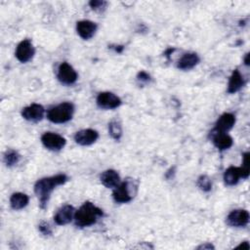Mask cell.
Wrapping results in <instances>:
<instances>
[{
	"label": "cell",
	"mask_w": 250,
	"mask_h": 250,
	"mask_svg": "<svg viewBox=\"0 0 250 250\" xmlns=\"http://www.w3.org/2000/svg\"><path fill=\"white\" fill-rule=\"evenodd\" d=\"M65 174H57L51 177H45L38 180L34 185V192L38 197L39 206L41 209H45L50 199L52 191L61 185H63L67 181Z\"/></svg>",
	"instance_id": "obj_1"
},
{
	"label": "cell",
	"mask_w": 250,
	"mask_h": 250,
	"mask_svg": "<svg viewBox=\"0 0 250 250\" xmlns=\"http://www.w3.org/2000/svg\"><path fill=\"white\" fill-rule=\"evenodd\" d=\"M104 212L101 208L96 206L90 201L84 202L74 214L75 225L79 228L90 227L97 223V221L102 218Z\"/></svg>",
	"instance_id": "obj_2"
},
{
	"label": "cell",
	"mask_w": 250,
	"mask_h": 250,
	"mask_svg": "<svg viewBox=\"0 0 250 250\" xmlns=\"http://www.w3.org/2000/svg\"><path fill=\"white\" fill-rule=\"evenodd\" d=\"M137 191L138 183L133 179H127L114 188L112 196L117 203H128L134 198Z\"/></svg>",
	"instance_id": "obj_3"
},
{
	"label": "cell",
	"mask_w": 250,
	"mask_h": 250,
	"mask_svg": "<svg viewBox=\"0 0 250 250\" xmlns=\"http://www.w3.org/2000/svg\"><path fill=\"white\" fill-rule=\"evenodd\" d=\"M74 113V105L69 102L62 103L56 106L51 107L47 112V118L57 124L65 123L69 121Z\"/></svg>",
	"instance_id": "obj_4"
},
{
	"label": "cell",
	"mask_w": 250,
	"mask_h": 250,
	"mask_svg": "<svg viewBox=\"0 0 250 250\" xmlns=\"http://www.w3.org/2000/svg\"><path fill=\"white\" fill-rule=\"evenodd\" d=\"M41 142L43 146L53 151H59L63 148L65 146V139L56 133L53 132H46L41 136Z\"/></svg>",
	"instance_id": "obj_5"
},
{
	"label": "cell",
	"mask_w": 250,
	"mask_h": 250,
	"mask_svg": "<svg viewBox=\"0 0 250 250\" xmlns=\"http://www.w3.org/2000/svg\"><path fill=\"white\" fill-rule=\"evenodd\" d=\"M35 54L34 47L32 45V42L29 39H23L21 41L15 52V56L21 62H29Z\"/></svg>",
	"instance_id": "obj_6"
},
{
	"label": "cell",
	"mask_w": 250,
	"mask_h": 250,
	"mask_svg": "<svg viewBox=\"0 0 250 250\" xmlns=\"http://www.w3.org/2000/svg\"><path fill=\"white\" fill-rule=\"evenodd\" d=\"M58 79L65 85H71L76 82L78 75L75 69L67 62H62L58 67V73H57Z\"/></svg>",
	"instance_id": "obj_7"
},
{
	"label": "cell",
	"mask_w": 250,
	"mask_h": 250,
	"mask_svg": "<svg viewBox=\"0 0 250 250\" xmlns=\"http://www.w3.org/2000/svg\"><path fill=\"white\" fill-rule=\"evenodd\" d=\"M97 104L104 109H113L121 104V100L118 96L111 92H102L97 97Z\"/></svg>",
	"instance_id": "obj_8"
},
{
	"label": "cell",
	"mask_w": 250,
	"mask_h": 250,
	"mask_svg": "<svg viewBox=\"0 0 250 250\" xmlns=\"http://www.w3.org/2000/svg\"><path fill=\"white\" fill-rule=\"evenodd\" d=\"M249 222V213L244 209H236L229 212L227 217V224L230 227H245Z\"/></svg>",
	"instance_id": "obj_9"
},
{
	"label": "cell",
	"mask_w": 250,
	"mask_h": 250,
	"mask_svg": "<svg viewBox=\"0 0 250 250\" xmlns=\"http://www.w3.org/2000/svg\"><path fill=\"white\" fill-rule=\"evenodd\" d=\"M44 113H45V109L43 105L39 104H31L23 107L21 110V116L25 120L31 121V122H37L42 120V118L44 117Z\"/></svg>",
	"instance_id": "obj_10"
},
{
	"label": "cell",
	"mask_w": 250,
	"mask_h": 250,
	"mask_svg": "<svg viewBox=\"0 0 250 250\" xmlns=\"http://www.w3.org/2000/svg\"><path fill=\"white\" fill-rule=\"evenodd\" d=\"M75 209L72 205L65 204L62 206L54 216V221L59 226H64L74 220Z\"/></svg>",
	"instance_id": "obj_11"
},
{
	"label": "cell",
	"mask_w": 250,
	"mask_h": 250,
	"mask_svg": "<svg viewBox=\"0 0 250 250\" xmlns=\"http://www.w3.org/2000/svg\"><path fill=\"white\" fill-rule=\"evenodd\" d=\"M77 34L84 40H89L92 38L97 31V24L94 21L84 20L79 21L76 23Z\"/></svg>",
	"instance_id": "obj_12"
},
{
	"label": "cell",
	"mask_w": 250,
	"mask_h": 250,
	"mask_svg": "<svg viewBox=\"0 0 250 250\" xmlns=\"http://www.w3.org/2000/svg\"><path fill=\"white\" fill-rule=\"evenodd\" d=\"M99 138V134L94 129H83L75 133L74 141L80 146H90Z\"/></svg>",
	"instance_id": "obj_13"
},
{
	"label": "cell",
	"mask_w": 250,
	"mask_h": 250,
	"mask_svg": "<svg viewBox=\"0 0 250 250\" xmlns=\"http://www.w3.org/2000/svg\"><path fill=\"white\" fill-rule=\"evenodd\" d=\"M211 139L214 144V146L219 150H226L232 146V138L228 134L224 132H217L212 130L211 132Z\"/></svg>",
	"instance_id": "obj_14"
},
{
	"label": "cell",
	"mask_w": 250,
	"mask_h": 250,
	"mask_svg": "<svg viewBox=\"0 0 250 250\" xmlns=\"http://www.w3.org/2000/svg\"><path fill=\"white\" fill-rule=\"evenodd\" d=\"M234 123H235V116L232 113L225 112L218 118L216 122V126L213 130L217 132L227 133L233 127Z\"/></svg>",
	"instance_id": "obj_15"
},
{
	"label": "cell",
	"mask_w": 250,
	"mask_h": 250,
	"mask_svg": "<svg viewBox=\"0 0 250 250\" xmlns=\"http://www.w3.org/2000/svg\"><path fill=\"white\" fill-rule=\"evenodd\" d=\"M101 183L108 188H114L120 183L119 174L113 169H107L104 171L100 176Z\"/></svg>",
	"instance_id": "obj_16"
},
{
	"label": "cell",
	"mask_w": 250,
	"mask_h": 250,
	"mask_svg": "<svg viewBox=\"0 0 250 250\" xmlns=\"http://www.w3.org/2000/svg\"><path fill=\"white\" fill-rule=\"evenodd\" d=\"M200 59L196 53H187L183 55L177 62V67L182 70H189L199 62Z\"/></svg>",
	"instance_id": "obj_17"
},
{
	"label": "cell",
	"mask_w": 250,
	"mask_h": 250,
	"mask_svg": "<svg viewBox=\"0 0 250 250\" xmlns=\"http://www.w3.org/2000/svg\"><path fill=\"white\" fill-rule=\"evenodd\" d=\"M244 85V79L239 70L234 69L229 79L228 83V93L234 94L238 92Z\"/></svg>",
	"instance_id": "obj_18"
},
{
	"label": "cell",
	"mask_w": 250,
	"mask_h": 250,
	"mask_svg": "<svg viewBox=\"0 0 250 250\" xmlns=\"http://www.w3.org/2000/svg\"><path fill=\"white\" fill-rule=\"evenodd\" d=\"M242 178L240 167L230 166L224 173V182L227 186H234Z\"/></svg>",
	"instance_id": "obj_19"
},
{
	"label": "cell",
	"mask_w": 250,
	"mask_h": 250,
	"mask_svg": "<svg viewBox=\"0 0 250 250\" xmlns=\"http://www.w3.org/2000/svg\"><path fill=\"white\" fill-rule=\"evenodd\" d=\"M29 198L23 192H14L10 197V205L14 210L23 209L28 204Z\"/></svg>",
	"instance_id": "obj_20"
},
{
	"label": "cell",
	"mask_w": 250,
	"mask_h": 250,
	"mask_svg": "<svg viewBox=\"0 0 250 250\" xmlns=\"http://www.w3.org/2000/svg\"><path fill=\"white\" fill-rule=\"evenodd\" d=\"M20 159H21L20 153L14 149H9L4 154V163L8 167H12L16 165L20 161Z\"/></svg>",
	"instance_id": "obj_21"
},
{
	"label": "cell",
	"mask_w": 250,
	"mask_h": 250,
	"mask_svg": "<svg viewBox=\"0 0 250 250\" xmlns=\"http://www.w3.org/2000/svg\"><path fill=\"white\" fill-rule=\"evenodd\" d=\"M108 132L112 139H114L116 141L120 140V138L122 136V127H121L120 123L116 120H112L111 122H109Z\"/></svg>",
	"instance_id": "obj_22"
},
{
	"label": "cell",
	"mask_w": 250,
	"mask_h": 250,
	"mask_svg": "<svg viewBox=\"0 0 250 250\" xmlns=\"http://www.w3.org/2000/svg\"><path fill=\"white\" fill-rule=\"evenodd\" d=\"M196 185H197V187H198L201 190H203V191H205V192L210 191L211 188H212V182H211L210 178H209L208 176H206V175H201V176H199L198 179H197Z\"/></svg>",
	"instance_id": "obj_23"
},
{
	"label": "cell",
	"mask_w": 250,
	"mask_h": 250,
	"mask_svg": "<svg viewBox=\"0 0 250 250\" xmlns=\"http://www.w3.org/2000/svg\"><path fill=\"white\" fill-rule=\"evenodd\" d=\"M242 179H247L249 176V152L243 153V160L242 166L240 167Z\"/></svg>",
	"instance_id": "obj_24"
},
{
	"label": "cell",
	"mask_w": 250,
	"mask_h": 250,
	"mask_svg": "<svg viewBox=\"0 0 250 250\" xmlns=\"http://www.w3.org/2000/svg\"><path fill=\"white\" fill-rule=\"evenodd\" d=\"M107 2L103 0H92L89 2V6L94 10L98 12H102L106 8Z\"/></svg>",
	"instance_id": "obj_25"
},
{
	"label": "cell",
	"mask_w": 250,
	"mask_h": 250,
	"mask_svg": "<svg viewBox=\"0 0 250 250\" xmlns=\"http://www.w3.org/2000/svg\"><path fill=\"white\" fill-rule=\"evenodd\" d=\"M38 229L39 231L44 234V235H50L52 234V229H51V227L48 223L46 222H41L38 226Z\"/></svg>",
	"instance_id": "obj_26"
},
{
	"label": "cell",
	"mask_w": 250,
	"mask_h": 250,
	"mask_svg": "<svg viewBox=\"0 0 250 250\" xmlns=\"http://www.w3.org/2000/svg\"><path fill=\"white\" fill-rule=\"evenodd\" d=\"M137 79H138V81H140V82H145V83H146V82H148V81L150 80V76H149L148 73H146V71L142 70V71H140V72L138 73Z\"/></svg>",
	"instance_id": "obj_27"
},
{
	"label": "cell",
	"mask_w": 250,
	"mask_h": 250,
	"mask_svg": "<svg viewBox=\"0 0 250 250\" xmlns=\"http://www.w3.org/2000/svg\"><path fill=\"white\" fill-rule=\"evenodd\" d=\"M215 247L211 244V243H209V242H206V243H204V244H201V245H199L198 247H197V249H214Z\"/></svg>",
	"instance_id": "obj_28"
},
{
	"label": "cell",
	"mask_w": 250,
	"mask_h": 250,
	"mask_svg": "<svg viewBox=\"0 0 250 250\" xmlns=\"http://www.w3.org/2000/svg\"><path fill=\"white\" fill-rule=\"evenodd\" d=\"M249 243H248V241H243L242 243H240L238 246H237V248H242V249H246V250H248L249 249Z\"/></svg>",
	"instance_id": "obj_29"
},
{
	"label": "cell",
	"mask_w": 250,
	"mask_h": 250,
	"mask_svg": "<svg viewBox=\"0 0 250 250\" xmlns=\"http://www.w3.org/2000/svg\"><path fill=\"white\" fill-rule=\"evenodd\" d=\"M249 54H246L245 55V58H244V62H245V64L246 65H249Z\"/></svg>",
	"instance_id": "obj_30"
}]
</instances>
